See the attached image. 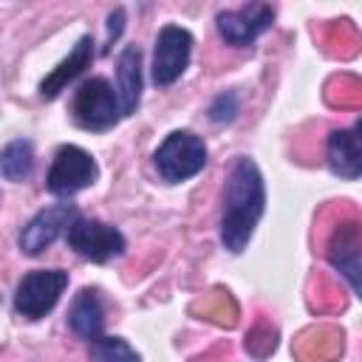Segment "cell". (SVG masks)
<instances>
[{
	"label": "cell",
	"instance_id": "6da1fadb",
	"mask_svg": "<svg viewBox=\"0 0 362 362\" xmlns=\"http://www.w3.org/2000/svg\"><path fill=\"white\" fill-rule=\"evenodd\" d=\"M221 204V246L240 255L266 212V184L260 167L249 156H238L232 161Z\"/></svg>",
	"mask_w": 362,
	"mask_h": 362
},
{
	"label": "cell",
	"instance_id": "7a4b0ae2",
	"mask_svg": "<svg viewBox=\"0 0 362 362\" xmlns=\"http://www.w3.org/2000/svg\"><path fill=\"white\" fill-rule=\"evenodd\" d=\"M153 167L161 181L181 184L206 167V144L192 130H173L153 153Z\"/></svg>",
	"mask_w": 362,
	"mask_h": 362
},
{
	"label": "cell",
	"instance_id": "3957f363",
	"mask_svg": "<svg viewBox=\"0 0 362 362\" xmlns=\"http://www.w3.org/2000/svg\"><path fill=\"white\" fill-rule=\"evenodd\" d=\"M71 113L82 130H93V133L110 130L122 119L119 96L105 76H88L76 85Z\"/></svg>",
	"mask_w": 362,
	"mask_h": 362
},
{
	"label": "cell",
	"instance_id": "277c9868",
	"mask_svg": "<svg viewBox=\"0 0 362 362\" xmlns=\"http://www.w3.org/2000/svg\"><path fill=\"white\" fill-rule=\"evenodd\" d=\"M96 178H99V167L88 150H82L79 144H59L45 175V189L68 201L76 192L93 187Z\"/></svg>",
	"mask_w": 362,
	"mask_h": 362
},
{
	"label": "cell",
	"instance_id": "5b68a950",
	"mask_svg": "<svg viewBox=\"0 0 362 362\" xmlns=\"http://www.w3.org/2000/svg\"><path fill=\"white\" fill-rule=\"evenodd\" d=\"M68 288V272L62 269H34L23 274V280L14 288V311L23 320H42L54 311L62 291Z\"/></svg>",
	"mask_w": 362,
	"mask_h": 362
},
{
	"label": "cell",
	"instance_id": "8992f818",
	"mask_svg": "<svg viewBox=\"0 0 362 362\" xmlns=\"http://www.w3.org/2000/svg\"><path fill=\"white\" fill-rule=\"evenodd\" d=\"M65 238H68V246L90 263H107V260L124 255V249H127V238L116 226H110L99 218H85V215H76L71 221Z\"/></svg>",
	"mask_w": 362,
	"mask_h": 362
},
{
	"label": "cell",
	"instance_id": "52a82bcc",
	"mask_svg": "<svg viewBox=\"0 0 362 362\" xmlns=\"http://www.w3.org/2000/svg\"><path fill=\"white\" fill-rule=\"evenodd\" d=\"M192 45H195V40L184 25L170 23L156 34L153 65H150V76H153L156 88H170L184 76V71L189 68Z\"/></svg>",
	"mask_w": 362,
	"mask_h": 362
},
{
	"label": "cell",
	"instance_id": "ba28073f",
	"mask_svg": "<svg viewBox=\"0 0 362 362\" xmlns=\"http://www.w3.org/2000/svg\"><path fill=\"white\" fill-rule=\"evenodd\" d=\"M76 206L71 201H59V204H51L45 209H40L23 229H20V252L28 255V257H40L62 232H68L71 221L76 218Z\"/></svg>",
	"mask_w": 362,
	"mask_h": 362
},
{
	"label": "cell",
	"instance_id": "9c48e42d",
	"mask_svg": "<svg viewBox=\"0 0 362 362\" xmlns=\"http://www.w3.org/2000/svg\"><path fill=\"white\" fill-rule=\"evenodd\" d=\"M272 23H274V6L269 3H246L235 11H218L215 17L218 34L223 37V42L235 48L252 45L263 31L272 28Z\"/></svg>",
	"mask_w": 362,
	"mask_h": 362
},
{
	"label": "cell",
	"instance_id": "30bf717a",
	"mask_svg": "<svg viewBox=\"0 0 362 362\" xmlns=\"http://www.w3.org/2000/svg\"><path fill=\"white\" fill-rule=\"evenodd\" d=\"M362 235L356 221H345L334 229L328 240V260L331 266L348 280L351 291L359 294V257H362Z\"/></svg>",
	"mask_w": 362,
	"mask_h": 362
},
{
	"label": "cell",
	"instance_id": "8fae6325",
	"mask_svg": "<svg viewBox=\"0 0 362 362\" xmlns=\"http://www.w3.org/2000/svg\"><path fill=\"white\" fill-rule=\"evenodd\" d=\"M93 45H96V42H93L90 34L79 37L76 45L68 51V57H65L57 68H51L48 76H42V82H40V96H42V99H57L76 76H82L85 68H90V62H93V54H96Z\"/></svg>",
	"mask_w": 362,
	"mask_h": 362
},
{
	"label": "cell",
	"instance_id": "7c38bea8",
	"mask_svg": "<svg viewBox=\"0 0 362 362\" xmlns=\"http://www.w3.org/2000/svg\"><path fill=\"white\" fill-rule=\"evenodd\" d=\"M325 156H328V167L334 175L345 178V181H356L362 173V147H359V122H354L351 127H339L328 133V144H325Z\"/></svg>",
	"mask_w": 362,
	"mask_h": 362
},
{
	"label": "cell",
	"instance_id": "4fadbf2b",
	"mask_svg": "<svg viewBox=\"0 0 362 362\" xmlns=\"http://www.w3.org/2000/svg\"><path fill=\"white\" fill-rule=\"evenodd\" d=\"M141 48L139 45H124L116 62V96L122 116H133L139 102H141Z\"/></svg>",
	"mask_w": 362,
	"mask_h": 362
},
{
	"label": "cell",
	"instance_id": "5bb4252c",
	"mask_svg": "<svg viewBox=\"0 0 362 362\" xmlns=\"http://www.w3.org/2000/svg\"><path fill=\"white\" fill-rule=\"evenodd\" d=\"M68 325L85 342H93L96 337H102L105 303L96 288H79V294L71 300V308H68Z\"/></svg>",
	"mask_w": 362,
	"mask_h": 362
},
{
	"label": "cell",
	"instance_id": "9a60e30c",
	"mask_svg": "<svg viewBox=\"0 0 362 362\" xmlns=\"http://www.w3.org/2000/svg\"><path fill=\"white\" fill-rule=\"evenodd\" d=\"M34 173V144L28 139H14L0 150V175L6 181H25Z\"/></svg>",
	"mask_w": 362,
	"mask_h": 362
},
{
	"label": "cell",
	"instance_id": "2e32d148",
	"mask_svg": "<svg viewBox=\"0 0 362 362\" xmlns=\"http://www.w3.org/2000/svg\"><path fill=\"white\" fill-rule=\"evenodd\" d=\"M88 351H90V359L93 362H141V356L136 354V348L122 339V337H96L93 342H88Z\"/></svg>",
	"mask_w": 362,
	"mask_h": 362
},
{
	"label": "cell",
	"instance_id": "e0dca14e",
	"mask_svg": "<svg viewBox=\"0 0 362 362\" xmlns=\"http://www.w3.org/2000/svg\"><path fill=\"white\" fill-rule=\"evenodd\" d=\"M238 110H240L238 93H235V90H221V93L212 99V105H209V119H212L215 124H229V122H235Z\"/></svg>",
	"mask_w": 362,
	"mask_h": 362
},
{
	"label": "cell",
	"instance_id": "ac0fdd59",
	"mask_svg": "<svg viewBox=\"0 0 362 362\" xmlns=\"http://www.w3.org/2000/svg\"><path fill=\"white\" fill-rule=\"evenodd\" d=\"M122 31H124V8L119 6V8H113V11L107 14V37H105L102 54H110L113 42H116V40L122 37Z\"/></svg>",
	"mask_w": 362,
	"mask_h": 362
}]
</instances>
